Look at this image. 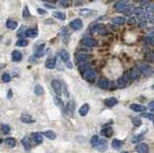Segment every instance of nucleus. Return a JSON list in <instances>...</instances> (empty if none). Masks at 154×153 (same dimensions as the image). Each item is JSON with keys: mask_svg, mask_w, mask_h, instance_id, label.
I'll return each instance as SVG.
<instances>
[{"mask_svg": "<svg viewBox=\"0 0 154 153\" xmlns=\"http://www.w3.org/2000/svg\"><path fill=\"white\" fill-rule=\"evenodd\" d=\"M83 76L88 82L93 83L95 80V77H96V72L93 70V68H87L86 70L83 71Z\"/></svg>", "mask_w": 154, "mask_h": 153, "instance_id": "f257e3e1", "label": "nucleus"}, {"mask_svg": "<svg viewBox=\"0 0 154 153\" xmlns=\"http://www.w3.org/2000/svg\"><path fill=\"white\" fill-rule=\"evenodd\" d=\"M138 70H140V72L143 73L144 76H150V75H152V73H153L152 68L147 64H140L139 65Z\"/></svg>", "mask_w": 154, "mask_h": 153, "instance_id": "f03ea898", "label": "nucleus"}, {"mask_svg": "<svg viewBox=\"0 0 154 153\" xmlns=\"http://www.w3.org/2000/svg\"><path fill=\"white\" fill-rule=\"evenodd\" d=\"M51 86H52L53 91L55 92L57 96H60L62 94V83L59 80H52Z\"/></svg>", "mask_w": 154, "mask_h": 153, "instance_id": "7ed1b4c3", "label": "nucleus"}, {"mask_svg": "<svg viewBox=\"0 0 154 153\" xmlns=\"http://www.w3.org/2000/svg\"><path fill=\"white\" fill-rule=\"evenodd\" d=\"M81 43H82L83 45L88 46V47H95L97 45V41H96V40H95L93 38H90V37L84 38Z\"/></svg>", "mask_w": 154, "mask_h": 153, "instance_id": "20e7f679", "label": "nucleus"}, {"mask_svg": "<svg viewBox=\"0 0 154 153\" xmlns=\"http://www.w3.org/2000/svg\"><path fill=\"white\" fill-rule=\"evenodd\" d=\"M97 86H98L100 89H103V90H108V89H110V87H111V82H110L109 80L107 79V78H105V77H101L100 79L98 80V82H97Z\"/></svg>", "mask_w": 154, "mask_h": 153, "instance_id": "39448f33", "label": "nucleus"}, {"mask_svg": "<svg viewBox=\"0 0 154 153\" xmlns=\"http://www.w3.org/2000/svg\"><path fill=\"white\" fill-rule=\"evenodd\" d=\"M45 44L43 43L41 44H38V45L35 46L34 48V56L36 58H41V57L44 56V49Z\"/></svg>", "mask_w": 154, "mask_h": 153, "instance_id": "423d86ee", "label": "nucleus"}, {"mask_svg": "<svg viewBox=\"0 0 154 153\" xmlns=\"http://www.w3.org/2000/svg\"><path fill=\"white\" fill-rule=\"evenodd\" d=\"M75 59H76V62L78 64H82V63H87L89 61L90 59V55L86 54V53H79L76 55Z\"/></svg>", "mask_w": 154, "mask_h": 153, "instance_id": "0eeeda50", "label": "nucleus"}, {"mask_svg": "<svg viewBox=\"0 0 154 153\" xmlns=\"http://www.w3.org/2000/svg\"><path fill=\"white\" fill-rule=\"evenodd\" d=\"M69 26H70V28H72L73 30H80L82 29L83 27V22L82 20H81L80 19H73L72 21H70V23H69Z\"/></svg>", "mask_w": 154, "mask_h": 153, "instance_id": "6e6552de", "label": "nucleus"}, {"mask_svg": "<svg viewBox=\"0 0 154 153\" xmlns=\"http://www.w3.org/2000/svg\"><path fill=\"white\" fill-rule=\"evenodd\" d=\"M128 74V77H129V80H136V79H138L139 77H140L141 75V72H140V70H138V68H132V70H130L127 72Z\"/></svg>", "mask_w": 154, "mask_h": 153, "instance_id": "1a4fd4ad", "label": "nucleus"}, {"mask_svg": "<svg viewBox=\"0 0 154 153\" xmlns=\"http://www.w3.org/2000/svg\"><path fill=\"white\" fill-rule=\"evenodd\" d=\"M38 34H39L38 28L37 27H35V28H30V29L25 30L24 36H25V37H28V38H31V39H34V38L37 37Z\"/></svg>", "mask_w": 154, "mask_h": 153, "instance_id": "9d476101", "label": "nucleus"}, {"mask_svg": "<svg viewBox=\"0 0 154 153\" xmlns=\"http://www.w3.org/2000/svg\"><path fill=\"white\" fill-rule=\"evenodd\" d=\"M128 82H129V77H128L127 72H126L124 75H122V77H119V79H117V85H119V87H120V88L125 87L128 84Z\"/></svg>", "mask_w": 154, "mask_h": 153, "instance_id": "9b49d317", "label": "nucleus"}, {"mask_svg": "<svg viewBox=\"0 0 154 153\" xmlns=\"http://www.w3.org/2000/svg\"><path fill=\"white\" fill-rule=\"evenodd\" d=\"M136 151H137L138 153H148V151H149L148 145L144 143H139V145L136 146Z\"/></svg>", "mask_w": 154, "mask_h": 153, "instance_id": "f8f14e48", "label": "nucleus"}, {"mask_svg": "<svg viewBox=\"0 0 154 153\" xmlns=\"http://www.w3.org/2000/svg\"><path fill=\"white\" fill-rule=\"evenodd\" d=\"M103 142H104V140L100 139V138L98 136H96V135L92 137V139H90V145H92L93 147H98Z\"/></svg>", "mask_w": 154, "mask_h": 153, "instance_id": "ddd939ff", "label": "nucleus"}, {"mask_svg": "<svg viewBox=\"0 0 154 153\" xmlns=\"http://www.w3.org/2000/svg\"><path fill=\"white\" fill-rule=\"evenodd\" d=\"M74 109H75V104L73 101H69L66 106V112L68 116H72L74 113Z\"/></svg>", "mask_w": 154, "mask_h": 153, "instance_id": "4468645a", "label": "nucleus"}, {"mask_svg": "<svg viewBox=\"0 0 154 153\" xmlns=\"http://www.w3.org/2000/svg\"><path fill=\"white\" fill-rule=\"evenodd\" d=\"M130 109L136 113H142V112H144V111L146 110V108L143 106V105H140V104H131Z\"/></svg>", "mask_w": 154, "mask_h": 153, "instance_id": "2eb2a0df", "label": "nucleus"}, {"mask_svg": "<svg viewBox=\"0 0 154 153\" xmlns=\"http://www.w3.org/2000/svg\"><path fill=\"white\" fill-rule=\"evenodd\" d=\"M104 104L106 107L112 108V107H114L115 105L117 104V99L116 97H109V98H107V99L104 100Z\"/></svg>", "mask_w": 154, "mask_h": 153, "instance_id": "dca6fc26", "label": "nucleus"}, {"mask_svg": "<svg viewBox=\"0 0 154 153\" xmlns=\"http://www.w3.org/2000/svg\"><path fill=\"white\" fill-rule=\"evenodd\" d=\"M59 55H60V57H61L62 61L65 62V63L68 62V61H69V58H70V55H69L68 51L66 50V49H63V50L60 51Z\"/></svg>", "mask_w": 154, "mask_h": 153, "instance_id": "f3484780", "label": "nucleus"}, {"mask_svg": "<svg viewBox=\"0 0 154 153\" xmlns=\"http://www.w3.org/2000/svg\"><path fill=\"white\" fill-rule=\"evenodd\" d=\"M126 22V19L122 17H116L112 19V23L115 25H123Z\"/></svg>", "mask_w": 154, "mask_h": 153, "instance_id": "a211bd4d", "label": "nucleus"}, {"mask_svg": "<svg viewBox=\"0 0 154 153\" xmlns=\"http://www.w3.org/2000/svg\"><path fill=\"white\" fill-rule=\"evenodd\" d=\"M21 59H22V55L19 51L14 50L13 52H12V60H13L14 62H20Z\"/></svg>", "mask_w": 154, "mask_h": 153, "instance_id": "6ab92c4d", "label": "nucleus"}, {"mask_svg": "<svg viewBox=\"0 0 154 153\" xmlns=\"http://www.w3.org/2000/svg\"><path fill=\"white\" fill-rule=\"evenodd\" d=\"M20 121L24 122V123H32V122H35L34 119H32V116L30 115H27V114H24L20 116Z\"/></svg>", "mask_w": 154, "mask_h": 153, "instance_id": "aec40b11", "label": "nucleus"}, {"mask_svg": "<svg viewBox=\"0 0 154 153\" xmlns=\"http://www.w3.org/2000/svg\"><path fill=\"white\" fill-rule=\"evenodd\" d=\"M89 110H90V106H89V104H83L82 106L80 107V109H79V114H80V116H85L87 114L89 113Z\"/></svg>", "mask_w": 154, "mask_h": 153, "instance_id": "412c9836", "label": "nucleus"}, {"mask_svg": "<svg viewBox=\"0 0 154 153\" xmlns=\"http://www.w3.org/2000/svg\"><path fill=\"white\" fill-rule=\"evenodd\" d=\"M100 133L102 136L106 137V138H110L112 135H113V129H112L111 127H106V128H103L101 129Z\"/></svg>", "mask_w": 154, "mask_h": 153, "instance_id": "4be33fe9", "label": "nucleus"}, {"mask_svg": "<svg viewBox=\"0 0 154 153\" xmlns=\"http://www.w3.org/2000/svg\"><path fill=\"white\" fill-rule=\"evenodd\" d=\"M21 145H23V147L25 148L26 150H29V149L31 148V146H32L31 141H30L29 138H27V137L23 138V139L21 140Z\"/></svg>", "mask_w": 154, "mask_h": 153, "instance_id": "5701e85b", "label": "nucleus"}, {"mask_svg": "<svg viewBox=\"0 0 154 153\" xmlns=\"http://www.w3.org/2000/svg\"><path fill=\"white\" fill-rule=\"evenodd\" d=\"M56 65V59L55 58H50L48 59L46 62H45V67L49 70H52V68H55Z\"/></svg>", "mask_w": 154, "mask_h": 153, "instance_id": "b1692460", "label": "nucleus"}, {"mask_svg": "<svg viewBox=\"0 0 154 153\" xmlns=\"http://www.w3.org/2000/svg\"><path fill=\"white\" fill-rule=\"evenodd\" d=\"M6 27L10 30H15V29H17V22L15 21L13 19H8L7 22H6Z\"/></svg>", "mask_w": 154, "mask_h": 153, "instance_id": "393cba45", "label": "nucleus"}, {"mask_svg": "<svg viewBox=\"0 0 154 153\" xmlns=\"http://www.w3.org/2000/svg\"><path fill=\"white\" fill-rule=\"evenodd\" d=\"M53 17H55V19H58L60 20H66V16L65 13H63V12H59V11H56L53 13Z\"/></svg>", "mask_w": 154, "mask_h": 153, "instance_id": "a878e982", "label": "nucleus"}, {"mask_svg": "<svg viewBox=\"0 0 154 153\" xmlns=\"http://www.w3.org/2000/svg\"><path fill=\"white\" fill-rule=\"evenodd\" d=\"M34 92H35L36 95H38V96H41V95L44 94V88H43V87H41V85H39V84H38V85L35 86Z\"/></svg>", "mask_w": 154, "mask_h": 153, "instance_id": "bb28decb", "label": "nucleus"}, {"mask_svg": "<svg viewBox=\"0 0 154 153\" xmlns=\"http://www.w3.org/2000/svg\"><path fill=\"white\" fill-rule=\"evenodd\" d=\"M127 4H128L127 1H125V0H120V1H117L116 4H115V9L119 12V10H122V9Z\"/></svg>", "mask_w": 154, "mask_h": 153, "instance_id": "cd10ccee", "label": "nucleus"}, {"mask_svg": "<svg viewBox=\"0 0 154 153\" xmlns=\"http://www.w3.org/2000/svg\"><path fill=\"white\" fill-rule=\"evenodd\" d=\"M96 12L93 11V10H90V9H81L80 10V14H82L84 17H90V16H93V14H95Z\"/></svg>", "mask_w": 154, "mask_h": 153, "instance_id": "c85d7f7f", "label": "nucleus"}, {"mask_svg": "<svg viewBox=\"0 0 154 153\" xmlns=\"http://www.w3.org/2000/svg\"><path fill=\"white\" fill-rule=\"evenodd\" d=\"M44 135L47 138V139H49V140H51V141L56 139V134H55V132H53L52 130H46V131H44Z\"/></svg>", "mask_w": 154, "mask_h": 153, "instance_id": "c756f323", "label": "nucleus"}, {"mask_svg": "<svg viewBox=\"0 0 154 153\" xmlns=\"http://www.w3.org/2000/svg\"><path fill=\"white\" fill-rule=\"evenodd\" d=\"M123 145V142H122L120 140H117V139H115L113 140V142H112V147L114 149H119Z\"/></svg>", "mask_w": 154, "mask_h": 153, "instance_id": "7c9ffc66", "label": "nucleus"}, {"mask_svg": "<svg viewBox=\"0 0 154 153\" xmlns=\"http://www.w3.org/2000/svg\"><path fill=\"white\" fill-rule=\"evenodd\" d=\"M32 137H33V139L35 140V142L36 143H43V135L40 134V133H38V132H36V133H33L32 134Z\"/></svg>", "mask_w": 154, "mask_h": 153, "instance_id": "2f4dec72", "label": "nucleus"}, {"mask_svg": "<svg viewBox=\"0 0 154 153\" xmlns=\"http://www.w3.org/2000/svg\"><path fill=\"white\" fill-rule=\"evenodd\" d=\"M5 143L9 147H15L17 145V142L14 138H7V139L5 140Z\"/></svg>", "mask_w": 154, "mask_h": 153, "instance_id": "473e14b6", "label": "nucleus"}, {"mask_svg": "<svg viewBox=\"0 0 154 153\" xmlns=\"http://www.w3.org/2000/svg\"><path fill=\"white\" fill-rule=\"evenodd\" d=\"M28 43H29L28 41L25 40V39H19V40L16 43V45L19 46V47H24V46L28 45Z\"/></svg>", "mask_w": 154, "mask_h": 153, "instance_id": "72a5a7b5", "label": "nucleus"}, {"mask_svg": "<svg viewBox=\"0 0 154 153\" xmlns=\"http://www.w3.org/2000/svg\"><path fill=\"white\" fill-rule=\"evenodd\" d=\"M133 13H134L136 16H138V17H143L144 14V9L142 8V7H138V8H135L134 9Z\"/></svg>", "mask_w": 154, "mask_h": 153, "instance_id": "f704fd0d", "label": "nucleus"}, {"mask_svg": "<svg viewBox=\"0 0 154 153\" xmlns=\"http://www.w3.org/2000/svg\"><path fill=\"white\" fill-rule=\"evenodd\" d=\"M102 28H103V25H102V24H95V25H93L92 27V29H90V32H92V33L99 32Z\"/></svg>", "mask_w": 154, "mask_h": 153, "instance_id": "c9c22d12", "label": "nucleus"}, {"mask_svg": "<svg viewBox=\"0 0 154 153\" xmlns=\"http://www.w3.org/2000/svg\"><path fill=\"white\" fill-rule=\"evenodd\" d=\"M2 81L4 83H9L11 81V75L9 73L7 72H5V73H3V75H2Z\"/></svg>", "mask_w": 154, "mask_h": 153, "instance_id": "e433bc0d", "label": "nucleus"}, {"mask_svg": "<svg viewBox=\"0 0 154 153\" xmlns=\"http://www.w3.org/2000/svg\"><path fill=\"white\" fill-rule=\"evenodd\" d=\"M143 139H144V134H141V135H137V136H135L131 141H132L133 143H139Z\"/></svg>", "mask_w": 154, "mask_h": 153, "instance_id": "4c0bfd02", "label": "nucleus"}, {"mask_svg": "<svg viewBox=\"0 0 154 153\" xmlns=\"http://www.w3.org/2000/svg\"><path fill=\"white\" fill-rule=\"evenodd\" d=\"M132 122L135 126H141L142 125V121L140 119V118H133L132 119Z\"/></svg>", "mask_w": 154, "mask_h": 153, "instance_id": "58836bf2", "label": "nucleus"}, {"mask_svg": "<svg viewBox=\"0 0 154 153\" xmlns=\"http://www.w3.org/2000/svg\"><path fill=\"white\" fill-rule=\"evenodd\" d=\"M1 128H2V131H3V133H4V134H8L9 132H10V130H11L10 126L7 125V124H3L1 126Z\"/></svg>", "mask_w": 154, "mask_h": 153, "instance_id": "ea45409f", "label": "nucleus"}, {"mask_svg": "<svg viewBox=\"0 0 154 153\" xmlns=\"http://www.w3.org/2000/svg\"><path fill=\"white\" fill-rule=\"evenodd\" d=\"M22 16H23V17H30V13H29V10H28V8H27V6H25L23 9Z\"/></svg>", "mask_w": 154, "mask_h": 153, "instance_id": "a19ab883", "label": "nucleus"}, {"mask_svg": "<svg viewBox=\"0 0 154 153\" xmlns=\"http://www.w3.org/2000/svg\"><path fill=\"white\" fill-rule=\"evenodd\" d=\"M141 116H143V118H146V119H149L150 121H153V115L152 114H148V113H144L142 114Z\"/></svg>", "mask_w": 154, "mask_h": 153, "instance_id": "79ce46f5", "label": "nucleus"}, {"mask_svg": "<svg viewBox=\"0 0 154 153\" xmlns=\"http://www.w3.org/2000/svg\"><path fill=\"white\" fill-rule=\"evenodd\" d=\"M146 12L147 13H152L153 12V4L150 3L149 5H146Z\"/></svg>", "mask_w": 154, "mask_h": 153, "instance_id": "37998d69", "label": "nucleus"}, {"mask_svg": "<svg viewBox=\"0 0 154 153\" xmlns=\"http://www.w3.org/2000/svg\"><path fill=\"white\" fill-rule=\"evenodd\" d=\"M136 21H137V20H136L135 17H130V19H128V24L129 25H133V24H135Z\"/></svg>", "mask_w": 154, "mask_h": 153, "instance_id": "c03bdc74", "label": "nucleus"}, {"mask_svg": "<svg viewBox=\"0 0 154 153\" xmlns=\"http://www.w3.org/2000/svg\"><path fill=\"white\" fill-rule=\"evenodd\" d=\"M37 12L40 14H41V16H44V14H46V11L44 10V9H41V8H39L38 10H37Z\"/></svg>", "mask_w": 154, "mask_h": 153, "instance_id": "a18cd8bd", "label": "nucleus"}, {"mask_svg": "<svg viewBox=\"0 0 154 153\" xmlns=\"http://www.w3.org/2000/svg\"><path fill=\"white\" fill-rule=\"evenodd\" d=\"M147 20H143V21H141L140 23H139V27H144V26H146L147 25Z\"/></svg>", "mask_w": 154, "mask_h": 153, "instance_id": "49530a36", "label": "nucleus"}, {"mask_svg": "<svg viewBox=\"0 0 154 153\" xmlns=\"http://www.w3.org/2000/svg\"><path fill=\"white\" fill-rule=\"evenodd\" d=\"M146 41L149 44H153V38L152 37H146Z\"/></svg>", "mask_w": 154, "mask_h": 153, "instance_id": "de8ad7c7", "label": "nucleus"}, {"mask_svg": "<svg viewBox=\"0 0 154 153\" xmlns=\"http://www.w3.org/2000/svg\"><path fill=\"white\" fill-rule=\"evenodd\" d=\"M44 6H45V7H47L48 9H55V6H53L51 4H47V3H45Z\"/></svg>", "mask_w": 154, "mask_h": 153, "instance_id": "09e8293b", "label": "nucleus"}, {"mask_svg": "<svg viewBox=\"0 0 154 153\" xmlns=\"http://www.w3.org/2000/svg\"><path fill=\"white\" fill-rule=\"evenodd\" d=\"M148 107H149L150 111H153V110H154V108H153V101H150V102H149Z\"/></svg>", "mask_w": 154, "mask_h": 153, "instance_id": "8fccbe9b", "label": "nucleus"}, {"mask_svg": "<svg viewBox=\"0 0 154 153\" xmlns=\"http://www.w3.org/2000/svg\"><path fill=\"white\" fill-rule=\"evenodd\" d=\"M66 67H68V68H72V64H71V62H70V61L66 62Z\"/></svg>", "mask_w": 154, "mask_h": 153, "instance_id": "3c124183", "label": "nucleus"}, {"mask_svg": "<svg viewBox=\"0 0 154 153\" xmlns=\"http://www.w3.org/2000/svg\"><path fill=\"white\" fill-rule=\"evenodd\" d=\"M2 142H3V140H2V139H0V143H2Z\"/></svg>", "mask_w": 154, "mask_h": 153, "instance_id": "603ef678", "label": "nucleus"}, {"mask_svg": "<svg viewBox=\"0 0 154 153\" xmlns=\"http://www.w3.org/2000/svg\"><path fill=\"white\" fill-rule=\"evenodd\" d=\"M122 153H128V152H126V151H125V152H122Z\"/></svg>", "mask_w": 154, "mask_h": 153, "instance_id": "864d4df0", "label": "nucleus"}]
</instances>
